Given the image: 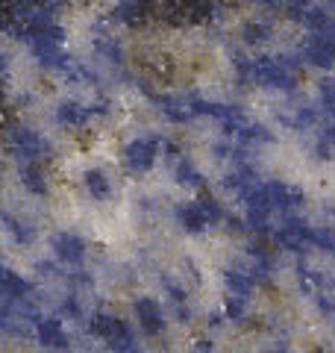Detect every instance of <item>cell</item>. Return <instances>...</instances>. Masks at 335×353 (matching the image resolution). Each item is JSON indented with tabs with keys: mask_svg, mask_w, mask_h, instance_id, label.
<instances>
[{
	"mask_svg": "<svg viewBox=\"0 0 335 353\" xmlns=\"http://www.w3.org/2000/svg\"><path fill=\"white\" fill-rule=\"evenodd\" d=\"M171 218L185 236L200 239V236H206L209 230L227 227L230 212H227V206H223L218 197H203V201H200V197H192V201L174 203Z\"/></svg>",
	"mask_w": 335,
	"mask_h": 353,
	"instance_id": "4",
	"label": "cell"
},
{
	"mask_svg": "<svg viewBox=\"0 0 335 353\" xmlns=\"http://www.w3.org/2000/svg\"><path fill=\"white\" fill-rule=\"evenodd\" d=\"M0 148L15 165H44L56 157L48 132L27 121H12L0 130Z\"/></svg>",
	"mask_w": 335,
	"mask_h": 353,
	"instance_id": "2",
	"label": "cell"
},
{
	"mask_svg": "<svg viewBox=\"0 0 335 353\" xmlns=\"http://www.w3.org/2000/svg\"><path fill=\"white\" fill-rule=\"evenodd\" d=\"M15 180L18 185L24 189L30 197H36V201H44V197H50V176L44 171V165H15Z\"/></svg>",
	"mask_w": 335,
	"mask_h": 353,
	"instance_id": "14",
	"label": "cell"
},
{
	"mask_svg": "<svg viewBox=\"0 0 335 353\" xmlns=\"http://www.w3.org/2000/svg\"><path fill=\"white\" fill-rule=\"evenodd\" d=\"M0 265H3V253H0Z\"/></svg>",
	"mask_w": 335,
	"mask_h": 353,
	"instance_id": "21",
	"label": "cell"
},
{
	"mask_svg": "<svg viewBox=\"0 0 335 353\" xmlns=\"http://www.w3.org/2000/svg\"><path fill=\"white\" fill-rule=\"evenodd\" d=\"M165 162H168V176L174 180L176 189H183V192H200V189H206V174L203 168L188 157V153H183L180 148H168L165 153Z\"/></svg>",
	"mask_w": 335,
	"mask_h": 353,
	"instance_id": "10",
	"label": "cell"
},
{
	"mask_svg": "<svg viewBox=\"0 0 335 353\" xmlns=\"http://www.w3.org/2000/svg\"><path fill=\"white\" fill-rule=\"evenodd\" d=\"M332 289H335V280H332Z\"/></svg>",
	"mask_w": 335,
	"mask_h": 353,
	"instance_id": "22",
	"label": "cell"
},
{
	"mask_svg": "<svg viewBox=\"0 0 335 353\" xmlns=\"http://www.w3.org/2000/svg\"><path fill=\"white\" fill-rule=\"evenodd\" d=\"M53 262H59L62 268H85L88 262V239L80 236L77 230H56L48 239Z\"/></svg>",
	"mask_w": 335,
	"mask_h": 353,
	"instance_id": "7",
	"label": "cell"
},
{
	"mask_svg": "<svg viewBox=\"0 0 335 353\" xmlns=\"http://www.w3.org/2000/svg\"><path fill=\"white\" fill-rule=\"evenodd\" d=\"M0 224H3V233H6V239L12 241L15 248H32V245H36L39 227L32 224V221L3 212V215H0Z\"/></svg>",
	"mask_w": 335,
	"mask_h": 353,
	"instance_id": "15",
	"label": "cell"
},
{
	"mask_svg": "<svg viewBox=\"0 0 335 353\" xmlns=\"http://www.w3.org/2000/svg\"><path fill=\"white\" fill-rule=\"evenodd\" d=\"M130 312H132V327L148 339H162L168 333V309L162 306L159 297L153 294H136L130 301Z\"/></svg>",
	"mask_w": 335,
	"mask_h": 353,
	"instance_id": "6",
	"label": "cell"
},
{
	"mask_svg": "<svg viewBox=\"0 0 335 353\" xmlns=\"http://www.w3.org/2000/svg\"><path fill=\"white\" fill-rule=\"evenodd\" d=\"M112 115L109 101H83V97H59L50 103V124L62 132H85Z\"/></svg>",
	"mask_w": 335,
	"mask_h": 353,
	"instance_id": "3",
	"label": "cell"
},
{
	"mask_svg": "<svg viewBox=\"0 0 335 353\" xmlns=\"http://www.w3.org/2000/svg\"><path fill=\"white\" fill-rule=\"evenodd\" d=\"M327 6H335V0H327Z\"/></svg>",
	"mask_w": 335,
	"mask_h": 353,
	"instance_id": "20",
	"label": "cell"
},
{
	"mask_svg": "<svg viewBox=\"0 0 335 353\" xmlns=\"http://www.w3.org/2000/svg\"><path fill=\"white\" fill-rule=\"evenodd\" d=\"M32 283L30 277H24L18 268H9L3 262L0 265V303H12V306H21L32 301Z\"/></svg>",
	"mask_w": 335,
	"mask_h": 353,
	"instance_id": "13",
	"label": "cell"
},
{
	"mask_svg": "<svg viewBox=\"0 0 335 353\" xmlns=\"http://www.w3.org/2000/svg\"><path fill=\"white\" fill-rule=\"evenodd\" d=\"M88 333H92L106 350L124 345V341H130V339H136V330H132V324L127 321V318H121L118 312H106V309L92 312V318H88Z\"/></svg>",
	"mask_w": 335,
	"mask_h": 353,
	"instance_id": "8",
	"label": "cell"
},
{
	"mask_svg": "<svg viewBox=\"0 0 335 353\" xmlns=\"http://www.w3.org/2000/svg\"><path fill=\"white\" fill-rule=\"evenodd\" d=\"M300 77H303L300 57H288V53H259V57H250L247 85L265 88L271 94H292L300 85Z\"/></svg>",
	"mask_w": 335,
	"mask_h": 353,
	"instance_id": "1",
	"label": "cell"
},
{
	"mask_svg": "<svg viewBox=\"0 0 335 353\" xmlns=\"http://www.w3.org/2000/svg\"><path fill=\"white\" fill-rule=\"evenodd\" d=\"M80 185H83L88 201H94L100 206L112 203L118 194V176L112 174L106 165H85L80 171Z\"/></svg>",
	"mask_w": 335,
	"mask_h": 353,
	"instance_id": "11",
	"label": "cell"
},
{
	"mask_svg": "<svg viewBox=\"0 0 335 353\" xmlns=\"http://www.w3.org/2000/svg\"><path fill=\"white\" fill-rule=\"evenodd\" d=\"M241 3H250V6H259V9H271V12H283L285 0H241Z\"/></svg>",
	"mask_w": 335,
	"mask_h": 353,
	"instance_id": "18",
	"label": "cell"
},
{
	"mask_svg": "<svg viewBox=\"0 0 335 353\" xmlns=\"http://www.w3.org/2000/svg\"><path fill=\"white\" fill-rule=\"evenodd\" d=\"M300 62L315 71H332L335 68V36L329 32H309L300 44Z\"/></svg>",
	"mask_w": 335,
	"mask_h": 353,
	"instance_id": "12",
	"label": "cell"
},
{
	"mask_svg": "<svg viewBox=\"0 0 335 353\" xmlns=\"http://www.w3.org/2000/svg\"><path fill=\"white\" fill-rule=\"evenodd\" d=\"M30 339L36 341L41 350H50V353L71 350V333H68V327H65V318H59V315L39 312L30 321Z\"/></svg>",
	"mask_w": 335,
	"mask_h": 353,
	"instance_id": "9",
	"label": "cell"
},
{
	"mask_svg": "<svg viewBox=\"0 0 335 353\" xmlns=\"http://www.w3.org/2000/svg\"><path fill=\"white\" fill-rule=\"evenodd\" d=\"M162 157V139L150 136V132H136L121 141L118 148V165L124 174L132 176H144L156 168V162Z\"/></svg>",
	"mask_w": 335,
	"mask_h": 353,
	"instance_id": "5",
	"label": "cell"
},
{
	"mask_svg": "<svg viewBox=\"0 0 335 353\" xmlns=\"http://www.w3.org/2000/svg\"><path fill=\"white\" fill-rule=\"evenodd\" d=\"M238 39L247 50H265L267 44L274 41V24L265 18H250L244 21L241 30H238Z\"/></svg>",
	"mask_w": 335,
	"mask_h": 353,
	"instance_id": "16",
	"label": "cell"
},
{
	"mask_svg": "<svg viewBox=\"0 0 335 353\" xmlns=\"http://www.w3.org/2000/svg\"><path fill=\"white\" fill-rule=\"evenodd\" d=\"M329 315H332V321H335V303H332V309H329Z\"/></svg>",
	"mask_w": 335,
	"mask_h": 353,
	"instance_id": "19",
	"label": "cell"
},
{
	"mask_svg": "<svg viewBox=\"0 0 335 353\" xmlns=\"http://www.w3.org/2000/svg\"><path fill=\"white\" fill-rule=\"evenodd\" d=\"M332 218H335V209H332Z\"/></svg>",
	"mask_w": 335,
	"mask_h": 353,
	"instance_id": "23",
	"label": "cell"
},
{
	"mask_svg": "<svg viewBox=\"0 0 335 353\" xmlns=\"http://www.w3.org/2000/svg\"><path fill=\"white\" fill-rule=\"evenodd\" d=\"M12 53L0 48V88H6V85H12Z\"/></svg>",
	"mask_w": 335,
	"mask_h": 353,
	"instance_id": "17",
	"label": "cell"
}]
</instances>
